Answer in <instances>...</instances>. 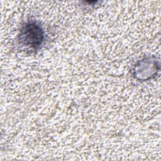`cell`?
I'll list each match as a JSON object with an SVG mask.
<instances>
[{"mask_svg":"<svg viewBox=\"0 0 161 161\" xmlns=\"http://www.w3.org/2000/svg\"><path fill=\"white\" fill-rule=\"evenodd\" d=\"M44 39V31L36 21H29L23 25L18 35L19 44L33 51L41 48Z\"/></svg>","mask_w":161,"mask_h":161,"instance_id":"cell-1","label":"cell"}]
</instances>
